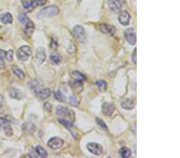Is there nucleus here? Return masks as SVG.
I'll return each mask as SVG.
<instances>
[{"label": "nucleus", "instance_id": "1", "mask_svg": "<svg viewBox=\"0 0 180 158\" xmlns=\"http://www.w3.org/2000/svg\"><path fill=\"white\" fill-rule=\"evenodd\" d=\"M59 13V8L56 6H50L46 8L43 9L38 15L39 19H44V18H51L55 16Z\"/></svg>", "mask_w": 180, "mask_h": 158}, {"label": "nucleus", "instance_id": "2", "mask_svg": "<svg viewBox=\"0 0 180 158\" xmlns=\"http://www.w3.org/2000/svg\"><path fill=\"white\" fill-rule=\"evenodd\" d=\"M72 34H73L74 37L77 39L80 43L84 44L86 42V30H84V28L82 26H75L73 28L72 30Z\"/></svg>", "mask_w": 180, "mask_h": 158}, {"label": "nucleus", "instance_id": "3", "mask_svg": "<svg viewBox=\"0 0 180 158\" xmlns=\"http://www.w3.org/2000/svg\"><path fill=\"white\" fill-rule=\"evenodd\" d=\"M31 53H32V51H31L30 47L29 46H23L20 47L17 50V57L20 61L25 62V61H27L28 58H30Z\"/></svg>", "mask_w": 180, "mask_h": 158}, {"label": "nucleus", "instance_id": "4", "mask_svg": "<svg viewBox=\"0 0 180 158\" xmlns=\"http://www.w3.org/2000/svg\"><path fill=\"white\" fill-rule=\"evenodd\" d=\"M56 114L62 118H74V112L71 110L67 107L58 105L56 109Z\"/></svg>", "mask_w": 180, "mask_h": 158}, {"label": "nucleus", "instance_id": "5", "mask_svg": "<svg viewBox=\"0 0 180 158\" xmlns=\"http://www.w3.org/2000/svg\"><path fill=\"white\" fill-rule=\"evenodd\" d=\"M86 149L90 153H92L94 156H100L103 153V147L99 144L95 142H90L86 145Z\"/></svg>", "mask_w": 180, "mask_h": 158}, {"label": "nucleus", "instance_id": "6", "mask_svg": "<svg viewBox=\"0 0 180 158\" xmlns=\"http://www.w3.org/2000/svg\"><path fill=\"white\" fill-rule=\"evenodd\" d=\"M124 35L125 38H126V40L131 45H135V43H136L137 38H136V32H135V29H133V28H129V29H127L124 32Z\"/></svg>", "mask_w": 180, "mask_h": 158}, {"label": "nucleus", "instance_id": "7", "mask_svg": "<svg viewBox=\"0 0 180 158\" xmlns=\"http://www.w3.org/2000/svg\"><path fill=\"white\" fill-rule=\"evenodd\" d=\"M63 144H64V141H63L62 139L59 138V137H55L50 139L49 141H48L47 145L52 149H60V148L62 147Z\"/></svg>", "mask_w": 180, "mask_h": 158}, {"label": "nucleus", "instance_id": "8", "mask_svg": "<svg viewBox=\"0 0 180 158\" xmlns=\"http://www.w3.org/2000/svg\"><path fill=\"white\" fill-rule=\"evenodd\" d=\"M131 15L127 11H122L118 15V22L122 26H127L130 23Z\"/></svg>", "mask_w": 180, "mask_h": 158}, {"label": "nucleus", "instance_id": "9", "mask_svg": "<svg viewBox=\"0 0 180 158\" xmlns=\"http://www.w3.org/2000/svg\"><path fill=\"white\" fill-rule=\"evenodd\" d=\"M0 126H2L3 129L5 131V133L8 137H11L13 135V129L11 127L10 124H9V122L7 119L5 118H0Z\"/></svg>", "mask_w": 180, "mask_h": 158}, {"label": "nucleus", "instance_id": "10", "mask_svg": "<svg viewBox=\"0 0 180 158\" xmlns=\"http://www.w3.org/2000/svg\"><path fill=\"white\" fill-rule=\"evenodd\" d=\"M9 96L11 98L15 99V100H21L23 98V93L21 90L17 89V88L12 87L8 91Z\"/></svg>", "mask_w": 180, "mask_h": 158}, {"label": "nucleus", "instance_id": "11", "mask_svg": "<svg viewBox=\"0 0 180 158\" xmlns=\"http://www.w3.org/2000/svg\"><path fill=\"white\" fill-rule=\"evenodd\" d=\"M100 28L101 32H103V34H108V35H114V34L115 33V27L107 23H102L99 26Z\"/></svg>", "mask_w": 180, "mask_h": 158}, {"label": "nucleus", "instance_id": "12", "mask_svg": "<svg viewBox=\"0 0 180 158\" xmlns=\"http://www.w3.org/2000/svg\"><path fill=\"white\" fill-rule=\"evenodd\" d=\"M46 60V51L43 47H39L36 50V62L37 64L42 65Z\"/></svg>", "mask_w": 180, "mask_h": 158}, {"label": "nucleus", "instance_id": "13", "mask_svg": "<svg viewBox=\"0 0 180 158\" xmlns=\"http://www.w3.org/2000/svg\"><path fill=\"white\" fill-rule=\"evenodd\" d=\"M23 5L24 9L29 12V11H32L39 4H38L37 0H26L23 2Z\"/></svg>", "mask_w": 180, "mask_h": 158}, {"label": "nucleus", "instance_id": "14", "mask_svg": "<svg viewBox=\"0 0 180 158\" xmlns=\"http://www.w3.org/2000/svg\"><path fill=\"white\" fill-rule=\"evenodd\" d=\"M23 130L26 134H33L36 131V126L31 122H26L23 125Z\"/></svg>", "mask_w": 180, "mask_h": 158}, {"label": "nucleus", "instance_id": "15", "mask_svg": "<svg viewBox=\"0 0 180 158\" xmlns=\"http://www.w3.org/2000/svg\"><path fill=\"white\" fill-rule=\"evenodd\" d=\"M107 4H108V7L112 11H115V12L120 11L121 10V7H122L121 2H118V0H108Z\"/></svg>", "mask_w": 180, "mask_h": 158}, {"label": "nucleus", "instance_id": "16", "mask_svg": "<svg viewBox=\"0 0 180 158\" xmlns=\"http://www.w3.org/2000/svg\"><path fill=\"white\" fill-rule=\"evenodd\" d=\"M102 110L106 116H111L112 115V113L115 111V107L112 104L105 102L103 103V106H102Z\"/></svg>", "mask_w": 180, "mask_h": 158}, {"label": "nucleus", "instance_id": "17", "mask_svg": "<svg viewBox=\"0 0 180 158\" xmlns=\"http://www.w3.org/2000/svg\"><path fill=\"white\" fill-rule=\"evenodd\" d=\"M51 91L49 88H45V89L39 90L38 94H37V96H38L39 100L43 101L48 98L51 96Z\"/></svg>", "mask_w": 180, "mask_h": 158}, {"label": "nucleus", "instance_id": "18", "mask_svg": "<svg viewBox=\"0 0 180 158\" xmlns=\"http://www.w3.org/2000/svg\"><path fill=\"white\" fill-rule=\"evenodd\" d=\"M121 106L124 109H132L135 108V101L133 98H126L121 102Z\"/></svg>", "mask_w": 180, "mask_h": 158}, {"label": "nucleus", "instance_id": "19", "mask_svg": "<svg viewBox=\"0 0 180 158\" xmlns=\"http://www.w3.org/2000/svg\"><path fill=\"white\" fill-rule=\"evenodd\" d=\"M34 30V22L30 21H28L26 23V26L24 29V34H26L27 37H30L33 34Z\"/></svg>", "mask_w": 180, "mask_h": 158}, {"label": "nucleus", "instance_id": "20", "mask_svg": "<svg viewBox=\"0 0 180 158\" xmlns=\"http://www.w3.org/2000/svg\"><path fill=\"white\" fill-rule=\"evenodd\" d=\"M0 20H1L2 23L11 24L13 22V18H12V15L11 14L8 13V12H6V13H3L2 15H1Z\"/></svg>", "mask_w": 180, "mask_h": 158}, {"label": "nucleus", "instance_id": "21", "mask_svg": "<svg viewBox=\"0 0 180 158\" xmlns=\"http://www.w3.org/2000/svg\"><path fill=\"white\" fill-rule=\"evenodd\" d=\"M71 77L75 81H82V82H83L86 80V77L84 76V74H81L79 71H74V72L71 73Z\"/></svg>", "mask_w": 180, "mask_h": 158}, {"label": "nucleus", "instance_id": "22", "mask_svg": "<svg viewBox=\"0 0 180 158\" xmlns=\"http://www.w3.org/2000/svg\"><path fill=\"white\" fill-rule=\"evenodd\" d=\"M12 71H13L14 74H15L19 79H20V80H22V81L25 79L26 75H25L24 72L23 70H21L20 69L18 68V67H16V66H13V67H12Z\"/></svg>", "mask_w": 180, "mask_h": 158}, {"label": "nucleus", "instance_id": "23", "mask_svg": "<svg viewBox=\"0 0 180 158\" xmlns=\"http://www.w3.org/2000/svg\"><path fill=\"white\" fill-rule=\"evenodd\" d=\"M71 85L72 89H73V90H75L76 93H80L82 90H83V82H82V81L74 80L71 83Z\"/></svg>", "mask_w": 180, "mask_h": 158}, {"label": "nucleus", "instance_id": "24", "mask_svg": "<svg viewBox=\"0 0 180 158\" xmlns=\"http://www.w3.org/2000/svg\"><path fill=\"white\" fill-rule=\"evenodd\" d=\"M50 58H51V60L54 64L55 65H59L61 62H62V57L58 53H51V56H50Z\"/></svg>", "mask_w": 180, "mask_h": 158}, {"label": "nucleus", "instance_id": "25", "mask_svg": "<svg viewBox=\"0 0 180 158\" xmlns=\"http://www.w3.org/2000/svg\"><path fill=\"white\" fill-rule=\"evenodd\" d=\"M119 155L122 156V158L130 157L131 155V149L127 147H122V149L119 150Z\"/></svg>", "mask_w": 180, "mask_h": 158}, {"label": "nucleus", "instance_id": "26", "mask_svg": "<svg viewBox=\"0 0 180 158\" xmlns=\"http://www.w3.org/2000/svg\"><path fill=\"white\" fill-rule=\"evenodd\" d=\"M35 152L36 153L38 154V156H40V157H47V153L44 149L38 145L35 147Z\"/></svg>", "mask_w": 180, "mask_h": 158}, {"label": "nucleus", "instance_id": "27", "mask_svg": "<svg viewBox=\"0 0 180 158\" xmlns=\"http://www.w3.org/2000/svg\"><path fill=\"white\" fill-rule=\"evenodd\" d=\"M58 122H59L62 125H64L65 127L67 129H71L72 127H73V124H72V122H71L70 121H67V120H66V119H62V118H59V119H58Z\"/></svg>", "mask_w": 180, "mask_h": 158}, {"label": "nucleus", "instance_id": "28", "mask_svg": "<svg viewBox=\"0 0 180 158\" xmlns=\"http://www.w3.org/2000/svg\"><path fill=\"white\" fill-rule=\"evenodd\" d=\"M96 86L100 89L101 90H106L107 87V84L105 81L103 80H99V81H96Z\"/></svg>", "mask_w": 180, "mask_h": 158}, {"label": "nucleus", "instance_id": "29", "mask_svg": "<svg viewBox=\"0 0 180 158\" xmlns=\"http://www.w3.org/2000/svg\"><path fill=\"white\" fill-rule=\"evenodd\" d=\"M55 98L59 101H62V102H64L66 98H65V96L60 91H56L55 93Z\"/></svg>", "mask_w": 180, "mask_h": 158}, {"label": "nucleus", "instance_id": "30", "mask_svg": "<svg viewBox=\"0 0 180 158\" xmlns=\"http://www.w3.org/2000/svg\"><path fill=\"white\" fill-rule=\"evenodd\" d=\"M96 122H97V124L99 125L100 126V127L102 129H105V130H107V129H107V125L105 124V122H103V121L102 119H100V118H96Z\"/></svg>", "mask_w": 180, "mask_h": 158}, {"label": "nucleus", "instance_id": "31", "mask_svg": "<svg viewBox=\"0 0 180 158\" xmlns=\"http://www.w3.org/2000/svg\"><path fill=\"white\" fill-rule=\"evenodd\" d=\"M19 20L20 22L23 24L26 23V22L29 21V20H28V18L26 17V15H25V14H22V15H20L19 16Z\"/></svg>", "mask_w": 180, "mask_h": 158}, {"label": "nucleus", "instance_id": "32", "mask_svg": "<svg viewBox=\"0 0 180 158\" xmlns=\"http://www.w3.org/2000/svg\"><path fill=\"white\" fill-rule=\"evenodd\" d=\"M13 50H8V51L6 53V55H5V57H6V58H7V61H9V62H11V61H12L13 60Z\"/></svg>", "mask_w": 180, "mask_h": 158}, {"label": "nucleus", "instance_id": "33", "mask_svg": "<svg viewBox=\"0 0 180 158\" xmlns=\"http://www.w3.org/2000/svg\"><path fill=\"white\" fill-rule=\"evenodd\" d=\"M69 100H70V102L71 103V105H78V104H79V101H78L77 98H75V96L70 97V98H69Z\"/></svg>", "mask_w": 180, "mask_h": 158}, {"label": "nucleus", "instance_id": "34", "mask_svg": "<svg viewBox=\"0 0 180 158\" xmlns=\"http://www.w3.org/2000/svg\"><path fill=\"white\" fill-rule=\"evenodd\" d=\"M136 55H137V48H135L133 51V54H132V61L135 65L137 64V59H136Z\"/></svg>", "mask_w": 180, "mask_h": 158}, {"label": "nucleus", "instance_id": "35", "mask_svg": "<svg viewBox=\"0 0 180 158\" xmlns=\"http://www.w3.org/2000/svg\"><path fill=\"white\" fill-rule=\"evenodd\" d=\"M37 2H38V4L39 6H43L47 2V0H37Z\"/></svg>", "mask_w": 180, "mask_h": 158}, {"label": "nucleus", "instance_id": "36", "mask_svg": "<svg viewBox=\"0 0 180 158\" xmlns=\"http://www.w3.org/2000/svg\"><path fill=\"white\" fill-rule=\"evenodd\" d=\"M118 1L119 2H124V0H118Z\"/></svg>", "mask_w": 180, "mask_h": 158}, {"label": "nucleus", "instance_id": "37", "mask_svg": "<svg viewBox=\"0 0 180 158\" xmlns=\"http://www.w3.org/2000/svg\"><path fill=\"white\" fill-rule=\"evenodd\" d=\"M78 1H79V2H80V1H82V0H78Z\"/></svg>", "mask_w": 180, "mask_h": 158}]
</instances>
